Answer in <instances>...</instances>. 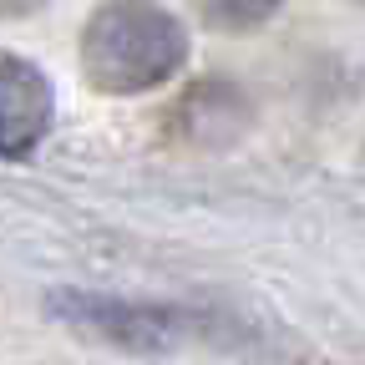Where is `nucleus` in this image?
I'll list each match as a JSON object with an SVG mask.
<instances>
[{
	"instance_id": "obj_1",
	"label": "nucleus",
	"mask_w": 365,
	"mask_h": 365,
	"mask_svg": "<svg viewBox=\"0 0 365 365\" xmlns=\"http://www.w3.org/2000/svg\"><path fill=\"white\" fill-rule=\"evenodd\" d=\"M188 61L182 21L153 0H107L81 26V76L102 97H143Z\"/></svg>"
},
{
	"instance_id": "obj_2",
	"label": "nucleus",
	"mask_w": 365,
	"mask_h": 365,
	"mask_svg": "<svg viewBox=\"0 0 365 365\" xmlns=\"http://www.w3.org/2000/svg\"><path fill=\"white\" fill-rule=\"evenodd\" d=\"M46 309H51L66 330H76L86 340H102V345H117V350H173L182 335H188L178 309L127 304V299L86 294V289H56Z\"/></svg>"
},
{
	"instance_id": "obj_3",
	"label": "nucleus",
	"mask_w": 365,
	"mask_h": 365,
	"mask_svg": "<svg viewBox=\"0 0 365 365\" xmlns=\"http://www.w3.org/2000/svg\"><path fill=\"white\" fill-rule=\"evenodd\" d=\"M56 122V91L21 56H0V158H31Z\"/></svg>"
},
{
	"instance_id": "obj_4",
	"label": "nucleus",
	"mask_w": 365,
	"mask_h": 365,
	"mask_svg": "<svg viewBox=\"0 0 365 365\" xmlns=\"http://www.w3.org/2000/svg\"><path fill=\"white\" fill-rule=\"evenodd\" d=\"M244 127V102L228 91V81H198L173 112V132L188 143H218Z\"/></svg>"
},
{
	"instance_id": "obj_5",
	"label": "nucleus",
	"mask_w": 365,
	"mask_h": 365,
	"mask_svg": "<svg viewBox=\"0 0 365 365\" xmlns=\"http://www.w3.org/2000/svg\"><path fill=\"white\" fill-rule=\"evenodd\" d=\"M274 11H279V0H198V16L228 36L259 31L264 21H274Z\"/></svg>"
},
{
	"instance_id": "obj_6",
	"label": "nucleus",
	"mask_w": 365,
	"mask_h": 365,
	"mask_svg": "<svg viewBox=\"0 0 365 365\" xmlns=\"http://www.w3.org/2000/svg\"><path fill=\"white\" fill-rule=\"evenodd\" d=\"M46 6V0H0V21H26Z\"/></svg>"
}]
</instances>
